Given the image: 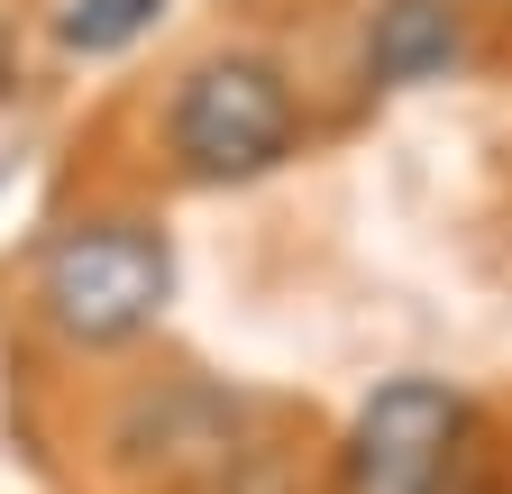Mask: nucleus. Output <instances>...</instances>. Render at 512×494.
<instances>
[{
	"instance_id": "2",
	"label": "nucleus",
	"mask_w": 512,
	"mask_h": 494,
	"mask_svg": "<svg viewBox=\"0 0 512 494\" xmlns=\"http://www.w3.org/2000/svg\"><path fill=\"white\" fill-rule=\"evenodd\" d=\"M284 147H293V92H284L275 65L229 55V65H202L183 83V101H174V156L202 183H247V174H266Z\"/></svg>"
},
{
	"instance_id": "1",
	"label": "nucleus",
	"mask_w": 512,
	"mask_h": 494,
	"mask_svg": "<svg viewBox=\"0 0 512 494\" xmlns=\"http://www.w3.org/2000/svg\"><path fill=\"white\" fill-rule=\"evenodd\" d=\"M174 293V257L165 238L138 229V220H101V229H74L46 247V275H37V302L64 339L83 348H110L128 330H147Z\"/></svg>"
},
{
	"instance_id": "5",
	"label": "nucleus",
	"mask_w": 512,
	"mask_h": 494,
	"mask_svg": "<svg viewBox=\"0 0 512 494\" xmlns=\"http://www.w3.org/2000/svg\"><path fill=\"white\" fill-rule=\"evenodd\" d=\"M156 10H165V0H64V10H55V37L74 46V55H110L128 37H147Z\"/></svg>"
},
{
	"instance_id": "4",
	"label": "nucleus",
	"mask_w": 512,
	"mask_h": 494,
	"mask_svg": "<svg viewBox=\"0 0 512 494\" xmlns=\"http://www.w3.org/2000/svg\"><path fill=\"white\" fill-rule=\"evenodd\" d=\"M448 55H458L448 0H384V19H375V74L384 83H430V74H448Z\"/></svg>"
},
{
	"instance_id": "6",
	"label": "nucleus",
	"mask_w": 512,
	"mask_h": 494,
	"mask_svg": "<svg viewBox=\"0 0 512 494\" xmlns=\"http://www.w3.org/2000/svg\"><path fill=\"white\" fill-rule=\"evenodd\" d=\"M0 83H10V28H0Z\"/></svg>"
},
{
	"instance_id": "3",
	"label": "nucleus",
	"mask_w": 512,
	"mask_h": 494,
	"mask_svg": "<svg viewBox=\"0 0 512 494\" xmlns=\"http://www.w3.org/2000/svg\"><path fill=\"white\" fill-rule=\"evenodd\" d=\"M458 430H467L458 394L430 376H403L357 412V476L375 494H430L448 476V458H458Z\"/></svg>"
}]
</instances>
